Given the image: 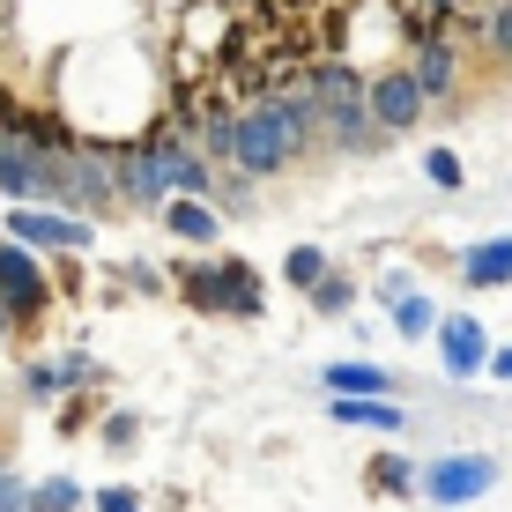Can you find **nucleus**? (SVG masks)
<instances>
[{
    "label": "nucleus",
    "instance_id": "nucleus-15",
    "mask_svg": "<svg viewBox=\"0 0 512 512\" xmlns=\"http://www.w3.org/2000/svg\"><path fill=\"white\" fill-rule=\"evenodd\" d=\"M186 305H201V312H223V275H216V260H208V268H186Z\"/></svg>",
    "mask_w": 512,
    "mask_h": 512
},
{
    "label": "nucleus",
    "instance_id": "nucleus-23",
    "mask_svg": "<svg viewBox=\"0 0 512 512\" xmlns=\"http://www.w3.org/2000/svg\"><path fill=\"white\" fill-rule=\"evenodd\" d=\"M490 372H498V379H512V342H505V349H490Z\"/></svg>",
    "mask_w": 512,
    "mask_h": 512
},
{
    "label": "nucleus",
    "instance_id": "nucleus-5",
    "mask_svg": "<svg viewBox=\"0 0 512 512\" xmlns=\"http://www.w3.org/2000/svg\"><path fill=\"white\" fill-rule=\"evenodd\" d=\"M490 483H498V461H483V453H453V461L423 468V498H438V505H468Z\"/></svg>",
    "mask_w": 512,
    "mask_h": 512
},
{
    "label": "nucleus",
    "instance_id": "nucleus-2",
    "mask_svg": "<svg viewBox=\"0 0 512 512\" xmlns=\"http://www.w3.org/2000/svg\"><path fill=\"white\" fill-rule=\"evenodd\" d=\"M461 30H431V38H416L409 45V75L423 82V97L431 104H446L453 90H461Z\"/></svg>",
    "mask_w": 512,
    "mask_h": 512
},
{
    "label": "nucleus",
    "instance_id": "nucleus-9",
    "mask_svg": "<svg viewBox=\"0 0 512 512\" xmlns=\"http://www.w3.org/2000/svg\"><path fill=\"white\" fill-rule=\"evenodd\" d=\"M216 275H223V312L231 320H260V275L245 260H216Z\"/></svg>",
    "mask_w": 512,
    "mask_h": 512
},
{
    "label": "nucleus",
    "instance_id": "nucleus-13",
    "mask_svg": "<svg viewBox=\"0 0 512 512\" xmlns=\"http://www.w3.org/2000/svg\"><path fill=\"white\" fill-rule=\"evenodd\" d=\"M438 327V312H431V297H394V334H401V342H416V334H431Z\"/></svg>",
    "mask_w": 512,
    "mask_h": 512
},
{
    "label": "nucleus",
    "instance_id": "nucleus-16",
    "mask_svg": "<svg viewBox=\"0 0 512 512\" xmlns=\"http://www.w3.org/2000/svg\"><path fill=\"white\" fill-rule=\"evenodd\" d=\"M312 305H320V312H349V305H357V282H349V275H320V282H312Z\"/></svg>",
    "mask_w": 512,
    "mask_h": 512
},
{
    "label": "nucleus",
    "instance_id": "nucleus-11",
    "mask_svg": "<svg viewBox=\"0 0 512 512\" xmlns=\"http://www.w3.org/2000/svg\"><path fill=\"white\" fill-rule=\"evenodd\" d=\"M475 45H483L490 60L512 67V0H490V8H475Z\"/></svg>",
    "mask_w": 512,
    "mask_h": 512
},
{
    "label": "nucleus",
    "instance_id": "nucleus-21",
    "mask_svg": "<svg viewBox=\"0 0 512 512\" xmlns=\"http://www.w3.org/2000/svg\"><path fill=\"white\" fill-rule=\"evenodd\" d=\"M0 512H23V490H15V475L0 468Z\"/></svg>",
    "mask_w": 512,
    "mask_h": 512
},
{
    "label": "nucleus",
    "instance_id": "nucleus-3",
    "mask_svg": "<svg viewBox=\"0 0 512 512\" xmlns=\"http://www.w3.org/2000/svg\"><path fill=\"white\" fill-rule=\"evenodd\" d=\"M0 305H8V320L45 312V268H38V253H30L23 238L0 245Z\"/></svg>",
    "mask_w": 512,
    "mask_h": 512
},
{
    "label": "nucleus",
    "instance_id": "nucleus-20",
    "mask_svg": "<svg viewBox=\"0 0 512 512\" xmlns=\"http://www.w3.org/2000/svg\"><path fill=\"white\" fill-rule=\"evenodd\" d=\"M60 386H67V379L52 372V364H38V372H30V394H38V401H45V394H60Z\"/></svg>",
    "mask_w": 512,
    "mask_h": 512
},
{
    "label": "nucleus",
    "instance_id": "nucleus-19",
    "mask_svg": "<svg viewBox=\"0 0 512 512\" xmlns=\"http://www.w3.org/2000/svg\"><path fill=\"white\" fill-rule=\"evenodd\" d=\"M75 498H82L75 483H45L38 490V512H75Z\"/></svg>",
    "mask_w": 512,
    "mask_h": 512
},
{
    "label": "nucleus",
    "instance_id": "nucleus-12",
    "mask_svg": "<svg viewBox=\"0 0 512 512\" xmlns=\"http://www.w3.org/2000/svg\"><path fill=\"white\" fill-rule=\"evenodd\" d=\"M320 386H327V394H386L394 372H379V364H327Z\"/></svg>",
    "mask_w": 512,
    "mask_h": 512
},
{
    "label": "nucleus",
    "instance_id": "nucleus-8",
    "mask_svg": "<svg viewBox=\"0 0 512 512\" xmlns=\"http://www.w3.org/2000/svg\"><path fill=\"white\" fill-rule=\"evenodd\" d=\"M164 223H171V238H186V245H208V238L223 231V208L193 201V193H171V201H164Z\"/></svg>",
    "mask_w": 512,
    "mask_h": 512
},
{
    "label": "nucleus",
    "instance_id": "nucleus-7",
    "mask_svg": "<svg viewBox=\"0 0 512 512\" xmlns=\"http://www.w3.org/2000/svg\"><path fill=\"white\" fill-rule=\"evenodd\" d=\"M461 282L468 290H505L512 282V238H483L461 253Z\"/></svg>",
    "mask_w": 512,
    "mask_h": 512
},
{
    "label": "nucleus",
    "instance_id": "nucleus-22",
    "mask_svg": "<svg viewBox=\"0 0 512 512\" xmlns=\"http://www.w3.org/2000/svg\"><path fill=\"white\" fill-rule=\"evenodd\" d=\"M97 512H134V490H104V498H97Z\"/></svg>",
    "mask_w": 512,
    "mask_h": 512
},
{
    "label": "nucleus",
    "instance_id": "nucleus-1",
    "mask_svg": "<svg viewBox=\"0 0 512 512\" xmlns=\"http://www.w3.org/2000/svg\"><path fill=\"white\" fill-rule=\"evenodd\" d=\"M364 97H372V119H379L386 134H409L416 119L431 112V97H423V82L409 75V60H386V67H372Z\"/></svg>",
    "mask_w": 512,
    "mask_h": 512
},
{
    "label": "nucleus",
    "instance_id": "nucleus-18",
    "mask_svg": "<svg viewBox=\"0 0 512 512\" xmlns=\"http://www.w3.org/2000/svg\"><path fill=\"white\" fill-rule=\"evenodd\" d=\"M423 179H431L438 193H461L468 171H461V156H453V149H431V156H423Z\"/></svg>",
    "mask_w": 512,
    "mask_h": 512
},
{
    "label": "nucleus",
    "instance_id": "nucleus-17",
    "mask_svg": "<svg viewBox=\"0 0 512 512\" xmlns=\"http://www.w3.org/2000/svg\"><path fill=\"white\" fill-rule=\"evenodd\" d=\"M364 483H372V490H386V498H401V490H409L416 475H409V461H401V453H379V461H372V475H364Z\"/></svg>",
    "mask_w": 512,
    "mask_h": 512
},
{
    "label": "nucleus",
    "instance_id": "nucleus-14",
    "mask_svg": "<svg viewBox=\"0 0 512 512\" xmlns=\"http://www.w3.org/2000/svg\"><path fill=\"white\" fill-rule=\"evenodd\" d=\"M327 275V253L320 245H290V253H282V282H297V290H312V282Z\"/></svg>",
    "mask_w": 512,
    "mask_h": 512
},
{
    "label": "nucleus",
    "instance_id": "nucleus-24",
    "mask_svg": "<svg viewBox=\"0 0 512 512\" xmlns=\"http://www.w3.org/2000/svg\"><path fill=\"white\" fill-rule=\"evenodd\" d=\"M0 334H8V305H0Z\"/></svg>",
    "mask_w": 512,
    "mask_h": 512
},
{
    "label": "nucleus",
    "instance_id": "nucleus-10",
    "mask_svg": "<svg viewBox=\"0 0 512 512\" xmlns=\"http://www.w3.org/2000/svg\"><path fill=\"white\" fill-rule=\"evenodd\" d=\"M334 416L342 423H364V431H401V409L386 394H334Z\"/></svg>",
    "mask_w": 512,
    "mask_h": 512
},
{
    "label": "nucleus",
    "instance_id": "nucleus-4",
    "mask_svg": "<svg viewBox=\"0 0 512 512\" xmlns=\"http://www.w3.org/2000/svg\"><path fill=\"white\" fill-rule=\"evenodd\" d=\"M8 231L30 245V253H82L90 245V216H60V208H15Z\"/></svg>",
    "mask_w": 512,
    "mask_h": 512
},
{
    "label": "nucleus",
    "instance_id": "nucleus-6",
    "mask_svg": "<svg viewBox=\"0 0 512 512\" xmlns=\"http://www.w3.org/2000/svg\"><path fill=\"white\" fill-rule=\"evenodd\" d=\"M438 357H446V372L453 379H468V372H483L490 364V334H483V320H438Z\"/></svg>",
    "mask_w": 512,
    "mask_h": 512
}]
</instances>
